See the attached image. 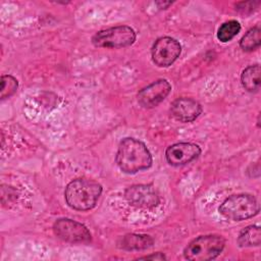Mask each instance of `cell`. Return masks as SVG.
<instances>
[{
	"label": "cell",
	"mask_w": 261,
	"mask_h": 261,
	"mask_svg": "<svg viewBox=\"0 0 261 261\" xmlns=\"http://www.w3.org/2000/svg\"><path fill=\"white\" fill-rule=\"evenodd\" d=\"M115 161L121 171L134 174L152 165V155L146 145L134 138H124L118 145Z\"/></svg>",
	"instance_id": "obj_1"
},
{
	"label": "cell",
	"mask_w": 261,
	"mask_h": 261,
	"mask_svg": "<svg viewBox=\"0 0 261 261\" xmlns=\"http://www.w3.org/2000/svg\"><path fill=\"white\" fill-rule=\"evenodd\" d=\"M101 193L102 187L97 181L88 178H76L66 186L64 198L70 208L87 211L96 206Z\"/></svg>",
	"instance_id": "obj_2"
},
{
	"label": "cell",
	"mask_w": 261,
	"mask_h": 261,
	"mask_svg": "<svg viewBox=\"0 0 261 261\" xmlns=\"http://www.w3.org/2000/svg\"><path fill=\"white\" fill-rule=\"evenodd\" d=\"M225 241L218 234L200 236L193 240L184 250V256L191 261H208L220 255Z\"/></svg>",
	"instance_id": "obj_3"
},
{
	"label": "cell",
	"mask_w": 261,
	"mask_h": 261,
	"mask_svg": "<svg viewBox=\"0 0 261 261\" xmlns=\"http://www.w3.org/2000/svg\"><path fill=\"white\" fill-rule=\"evenodd\" d=\"M219 212L229 220L241 221L257 215L259 204L257 199L250 194L232 195L221 203Z\"/></svg>",
	"instance_id": "obj_4"
},
{
	"label": "cell",
	"mask_w": 261,
	"mask_h": 261,
	"mask_svg": "<svg viewBox=\"0 0 261 261\" xmlns=\"http://www.w3.org/2000/svg\"><path fill=\"white\" fill-rule=\"evenodd\" d=\"M136 41V32L128 25H116L97 32L92 43L102 48H124L133 45Z\"/></svg>",
	"instance_id": "obj_5"
},
{
	"label": "cell",
	"mask_w": 261,
	"mask_h": 261,
	"mask_svg": "<svg viewBox=\"0 0 261 261\" xmlns=\"http://www.w3.org/2000/svg\"><path fill=\"white\" fill-rule=\"evenodd\" d=\"M54 233L62 241L71 244H85L91 241V232L82 223L68 218L57 219L53 224Z\"/></svg>",
	"instance_id": "obj_6"
},
{
	"label": "cell",
	"mask_w": 261,
	"mask_h": 261,
	"mask_svg": "<svg viewBox=\"0 0 261 261\" xmlns=\"http://www.w3.org/2000/svg\"><path fill=\"white\" fill-rule=\"evenodd\" d=\"M180 44L171 37H161L152 47V60L159 67L171 65L180 55Z\"/></svg>",
	"instance_id": "obj_7"
},
{
	"label": "cell",
	"mask_w": 261,
	"mask_h": 261,
	"mask_svg": "<svg viewBox=\"0 0 261 261\" xmlns=\"http://www.w3.org/2000/svg\"><path fill=\"white\" fill-rule=\"evenodd\" d=\"M124 196L132 206L142 209H152L160 202L156 189L151 185L132 186L125 190Z\"/></svg>",
	"instance_id": "obj_8"
},
{
	"label": "cell",
	"mask_w": 261,
	"mask_h": 261,
	"mask_svg": "<svg viewBox=\"0 0 261 261\" xmlns=\"http://www.w3.org/2000/svg\"><path fill=\"white\" fill-rule=\"evenodd\" d=\"M171 86L167 80H157L143 88L137 95L138 102L145 108H153L160 104L170 93Z\"/></svg>",
	"instance_id": "obj_9"
},
{
	"label": "cell",
	"mask_w": 261,
	"mask_h": 261,
	"mask_svg": "<svg viewBox=\"0 0 261 261\" xmlns=\"http://www.w3.org/2000/svg\"><path fill=\"white\" fill-rule=\"evenodd\" d=\"M201 154V148L193 143H176L165 151L166 161L172 166H181L195 160Z\"/></svg>",
	"instance_id": "obj_10"
},
{
	"label": "cell",
	"mask_w": 261,
	"mask_h": 261,
	"mask_svg": "<svg viewBox=\"0 0 261 261\" xmlns=\"http://www.w3.org/2000/svg\"><path fill=\"white\" fill-rule=\"evenodd\" d=\"M201 112V104L192 98H178L170 106L171 116L180 122H192Z\"/></svg>",
	"instance_id": "obj_11"
},
{
	"label": "cell",
	"mask_w": 261,
	"mask_h": 261,
	"mask_svg": "<svg viewBox=\"0 0 261 261\" xmlns=\"http://www.w3.org/2000/svg\"><path fill=\"white\" fill-rule=\"evenodd\" d=\"M154 241L150 236L130 233L121 238L119 247L125 250H144L153 245Z\"/></svg>",
	"instance_id": "obj_12"
},
{
	"label": "cell",
	"mask_w": 261,
	"mask_h": 261,
	"mask_svg": "<svg viewBox=\"0 0 261 261\" xmlns=\"http://www.w3.org/2000/svg\"><path fill=\"white\" fill-rule=\"evenodd\" d=\"M241 83L245 90L251 93L258 92L260 89V66L259 64L250 65L241 74Z\"/></svg>",
	"instance_id": "obj_13"
},
{
	"label": "cell",
	"mask_w": 261,
	"mask_h": 261,
	"mask_svg": "<svg viewBox=\"0 0 261 261\" xmlns=\"http://www.w3.org/2000/svg\"><path fill=\"white\" fill-rule=\"evenodd\" d=\"M261 242V233L258 225H249L244 228L238 238V243L241 247L259 246Z\"/></svg>",
	"instance_id": "obj_14"
},
{
	"label": "cell",
	"mask_w": 261,
	"mask_h": 261,
	"mask_svg": "<svg viewBox=\"0 0 261 261\" xmlns=\"http://www.w3.org/2000/svg\"><path fill=\"white\" fill-rule=\"evenodd\" d=\"M261 44V30L258 27L250 29L241 39L240 47L244 51H253L260 47Z\"/></svg>",
	"instance_id": "obj_15"
},
{
	"label": "cell",
	"mask_w": 261,
	"mask_h": 261,
	"mask_svg": "<svg viewBox=\"0 0 261 261\" xmlns=\"http://www.w3.org/2000/svg\"><path fill=\"white\" fill-rule=\"evenodd\" d=\"M241 31V24L237 20H228L223 22L217 31V38L220 42L226 43L232 40Z\"/></svg>",
	"instance_id": "obj_16"
},
{
	"label": "cell",
	"mask_w": 261,
	"mask_h": 261,
	"mask_svg": "<svg viewBox=\"0 0 261 261\" xmlns=\"http://www.w3.org/2000/svg\"><path fill=\"white\" fill-rule=\"evenodd\" d=\"M18 88V82L17 80L10 75V74H4L1 76V93L0 98L3 100L5 98L11 97Z\"/></svg>",
	"instance_id": "obj_17"
},
{
	"label": "cell",
	"mask_w": 261,
	"mask_h": 261,
	"mask_svg": "<svg viewBox=\"0 0 261 261\" xmlns=\"http://www.w3.org/2000/svg\"><path fill=\"white\" fill-rule=\"evenodd\" d=\"M259 5V2H253V1H249V2H240L236 5V9L242 13H251L253 12V10Z\"/></svg>",
	"instance_id": "obj_18"
},
{
	"label": "cell",
	"mask_w": 261,
	"mask_h": 261,
	"mask_svg": "<svg viewBox=\"0 0 261 261\" xmlns=\"http://www.w3.org/2000/svg\"><path fill=\"white\" fill-rule=\"evenodd\" d=\"M139 259H144V260H166V257L163 253H154L151 255H147L144 257H140Z\"/></svg>",
	"instance_id": "obj_19"
},
{
	"label": "cell",
	"mask_w": 261,
	"mask_h": 261,
	"mask_svg": "<svg viewBox=\"0 0 261 261\" xmlns=\"http://www.w3.org/2000/svg\"><path fill=\"white\" fill-rule=\"evenodd\" d=\"M172 4V2L171 1H167V2H165V1H158V2H156V5L158 6V8H160V9H166L169 5H171Z\"/></svg>",
	"instance_id": "obj_20"
}]
</instances>
